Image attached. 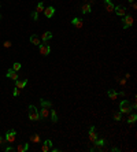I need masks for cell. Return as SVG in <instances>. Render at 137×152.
<instances>
[{
    "label": "cell",
    "mask_w": 137,
    "mask_h": 152,
    "mask_svg": "<svg viewBox=\"0 0 137 152\" xmlns=\"http://www.w3.org/2000/svg\"><path fill=\"white\" fill-rule=\"evenodd\" d=\"M40 104H41V110L39 111L40 119L41 121H45V119L49 118V110L52 107V103L49 100H45V99H40Z\"/></svg>",
    "instance_id": "1"
},
{
    "label": "cell",
    "mask_w": 137,
    "mask_h": 152,
    "mask_svg": "<svg viewBox=\"0 0 137 152\" xmlns=\"http://www.w3.org/2000/svg\"><path fill=\"white\" fill-rule=\"evenodd\" d=\"M27 117H29L30 121H34V122L41 121V119H40V114H39V110L34 107L33 104H30V106L27 107Z\"/></svg>",
    "instance_id": "2"
},
{
    "label": "cell",
    "mask_w": 137,
    "mask_h": 152,
    "mask_svg": "<svg viewBox=\"0 0 137 152\" xmlns=\"http://www.w3.org/2000/svg\"><path fill=\"white\" fill-rule=\"evenodd\" d=\"M119 111H121V114H129L133 111V107L129 103V100H122L119 103Z\"/></svg>",
    "instance_id": "3"
},
{
    "label": "cell",
    "mask_w": 137,
    "mask_h": 152,
    "mask_svg": "<svg viewBox=\"0 0 137 152\" xmlns=\"http://www.w3.org/2000/svg\"><path fill=\"white\" fill-rule=\"evenodd\" d=\"M122 28L123 29H129L133 26V23H134V19H133V17L130 14H126L122 17Z\"/></svg>",
    "instance_id": "4"
},
{
    "label": "cell",
    "mask_w": 137,
    "mask_h": 152,
    "mask_svg": "<svg viewBox=\"0 0 137 152\" xmlns=\"http://www.w3.org/2000/svg\"><path fill=\"white\" fill-rule=\"evenodd\" d=\"M39 52H40V55L43 56H48L51 54V47H49V44L47 41H43V44L39 45Z\"/></svg>",
    "instance_id": "5"
},
{
    "label": "cell",
    "mask_w": 137,
    "mask_h": 152,
    "mask_svg": "<svg viewBox=\"0 0 137 152\" xmlns=\"http://www.w3.org/2000/svg\"><path fill=\"white\" fill-rule=\"evenodd\" d=\"M44 1H40L39 4H37V7H36V10H34L33 13H32V18H33V21H37L39 19V15L44 11Z\"/></svg>",
    "instance_id": "6"
},
{
    "label": "cell",
    "mask_w": 137,
    "mask_h": 152,
    "mask_svg": "<svg viewBox=\"0 0 137 152\" xmlns=\"http://www.w3.org/2000/svg\"><path fill=\"white\" fill-rule=\"evenodd\" d=\"M88 138H89V141H90V144H95V141L99 138V137H97V131H96V126H95V125H92V126L89 127Z\"/></svg>",
    "instance_id": "7"
},
{
    "label": "cell",
    "mask_w": 137,
    "mask_h": 152,
    "mask_svg": "<svg viewBox=\"0 0 137 152\" xmlns=\"http://www.w3.org/2000/svg\"><path fill=\"white\" fill-rule=\"evenodd\" d=\"M15 138H17V131L14 130V129H10V130L6 133V143L13 144L14 141H15Z\"/></svg>",
    "instance_id": "8"
},
{
    "label": "cell",
    "mask_w": 137,
    "mask_h": 152,
    "mask_svg": "<svg viewBox=\"0 0 137 152\" xmlns=\"http://www.w3.org/2000/svg\"><path fill=\"white\" fill-rule=\"evenodd\" d=\"M55 11H56V10H55L54 6H48L47 8H44V11H43V13H44V15L47 17L48 19H51V18L55 15Z\"/></svg>",
    "instance_id": "9"
},
{
    "label": "cell",
    "mask_w": 137,
    "mask_h": 152,
    "mask_svg": "<svg viewBox=\"0 0 137 152\" xmlns=\"http://www.w3.org/2000/svg\"><path fill=\"white\" fill-rule=\"evenodd\" d=\"M71 25H73L75 29H81L82 26H84V19H82V18H78V17H74V18L71 19Z\"/></svg>",
    "instance_id": "10"
},
{
    "label": "cell",
    "mask_w": 137,
    "mask_h": 152,
    "mask_svg": "<svg viewBox=\"0 0 137 152\" xmlns=\"http://www.w3.org/2000/svg\"><path fill=\"white\" fill-rule=\"evenodd\" d=\"M114 13H115L118 17H123V15H126V7L122 6V4L115 6V7H114Z\"/></svg>",
    "instance_id": "11"
},
{
    "label": "cell",
    "mask_w": 137,
    "mask_h": 152,
    "mask_svg": "<svg viewBox=\"0 0 137 152\" xmlns=\"http://www.w3.org/2000/svg\"><path fill=\"white\" fill-rule=\"evenodd\" d=\"M6 77L7 78H10V80H13V81H17L19 76H18V71H14L13 69H8L6 73Z\"/></svg>",
    "instance_id": "12"
},
{
    "label": "cell",
    "mask_w": 137,
    "mask_h": 152,
    "mask_svg": "<svg viewBox=\"0 0 137 152\" xmlns=\"http://www.w3.org/2000/svg\"><path fill=\"white\" fill-rule=\"evenodd\" d=\"M52 148V140L47 138L45 141H43V145H41V151L43 152H48Z\"/></svg>",
    "instance_id": "13"
},
{
    "label": "cell",
    "mask_w": 137,
    "mask_h": 152,
    "mask_svg": "<svg viewBox=\"0 0 137 152\" xmlns=\"http://www.w3.org/2000/svg\"><path fill=\"white\" fill-rule=\"evenodd\" d=\"M103 4H104V7H106V10H107V13H114V7H115V6L112 4L111 0H104Z\"/></svg>",
    "instance_id": "14"
},
{
    "label": "cell",
    "mask_w": 137,
    "mask_h": 152,
    "mask_svg": "<svg viewBox=\"0 0 137 152\" xmlns=\"http://www.w3.org/2000/svg\"><path fill=\"white\" fill-rule=\"evenodd\" d=\"M26 85H27V80H26V78H23V80H19V78H18V80L15 81V86H17L18 89H23Z\"/></svg>",
    "instance_id": "15"
},
{
    "label": "cell",
    "mask_w": 137,
    "mask_h": 152,
    "mask_svg": "<svg viewBox=\"0 0 137 152\" xmlns=\"http://www.w3.org/2000/svg\"><path fill=\"white\" fill-rule=\"evenodd\" d=\"M15 151H18V152H26V151H29V143H19V145L15 148Z\"/></svg>",
    "instance_id": "16"
},
{
    "label": "cell",
    "mask_w": 137,
    "mask_h": 152,
    "mask_svg": "<svg viewBox=\"0 0 137 152\" xmlns=\"http://www.w3.org/2000/svg\"><path fill=\"white\" fill-rule=\"evenodd\" d=\"M136 121H137V114L136 112H133V111L129 112V114H128V121H126V122H128L129 125H133Z\"/></svg>",
    "instance_id": "17"
},
{
    "label": "cell",
    "mask_w": 137,
    "mask_h": 152,
    "mask_svg": "<svg viewBox=\"0 0 137 152\" xmlns=\"http://www.w3.org/2000/svg\"><path fill=\"white\" fill-rule=\"evenodd\" d=\"M49 118H51L52 123L58 122V114H56V110H54V107H51V110H49Z\"/></svg>",
    "instance_id": "18"
},
{
    "label": "cell",
    "mask_w": 137,
    "mask_h": 152,
    "mask_svg": "<svg viewBox=\"0 0 137 152\" xmlns=\"http://www.w3.org/2000/svg\"><path fill=\"white\" fill-rule=\"evenodd\" d=\"M81 13H82V14H90V13H92V7H90V4L84 3V4L81 6Z\"/></svg>",
    "instance_id": "19"
},
{
    "label": "cell",
    "mask_w": 137,
    "mask_h": 152,
    "mask_svg": "<svg viewBox=\"0 0 137 152\" xmlns=\"http://www.w3.org/2000/svg\"><path fill=\"white\" fill-rule=\"evenodd\" d=\"M51 38H52V32H49V30L44 32V33L41 35V41H48V40H51Z\"/></svg>",
    "instance_id": "20"
},
{
    "label": "cell",
    "mask_w": 137,
    "mask_h": 152,
    "mask_svg": "<svg viewBox=\"0 0 137 152\" xmlns=\"http://www.w3.org/2000/svg\"><path fill=\"white\" fill-rule=\"evenodd\" d=\"M30 42H32L33 45H37V47H39V45L41 44L40 37H39L37 35H32V36H30Z\"/></svg>",
    "instance_id": "21"
},
{
    "label": "cell",
    "mask_w": 137,
    "mask_h": 152,
    "mask_svg": "<svg viewBox=\"0 0 137 152\" xmlns=\"http://www.w3.org/2000/svg\"><path fill=\"white\" fill-rule=\"evenodd\" d=\"M107 96L111 100H115V99H118V92H115L114 89H108L107 90Z\"/></svg>",
    "instance_id": "22"
},
{
    "label": "cell",
    "mask_w": 137,
    "mask_h": 152,
    "mask_svg": "<svg viewBox=\"0 0 137 152\" xmlns=\"http://www.w3.org/2000/svg\"><path fill=\"white\" fill-rule=\"evenodd\" d=\"M30 143H41V137L37 134V133H33V134H30Z\"/></svg>",
    "instance_id": "23"
},
{
    "label": "cell",
    "mask_w": 137,
    "mask_h": 152,
    "mask_svg": "<svg viewBox=\"0 0 137 152\" xmlns=\"http://www.w3.org/2000/svg\"><path fill=\"white\" fill-rule=\"evenodd\" d=\"M112 118H114V121L119 122V121L122 119V114H121V111H114V112H112Z\"/></svg>",
    "instance_id": "24"
},
{
    "label": "cell",
    "mask_w": 137,
    "mask_h": 152,
    "mask_svg": "<svg viewBox=\"0 0 137 152\" xmlns=\"http://www.w3.org/2000/svg\"><path fill=\"white\" fill-rule=\"evenodd\" d=\"M21 67H22V64H21L19 62H15V63L13 64V67H11V69H13L14 71H19Z\"/></svg>",
    "instance_id": "25"
},
{
    "label": "cell",
    "mask_w": 137,
    "mask_h": 152,
    "mask_svg": "<svg viewBox=\"0 0 137 152\" xmlns=\"http://www.w3.org/2000/svg\"><path fill=\"white\" fill-rule=\"evenodd\" d=\"M19 92H21V89H18V88L15 86L14 90H13V95H14V96H18V95H19Z\"/></svg>",
    "instance_id": "26"
},
{
    "label": "cell",
    "mask_w": 137,
    "mask_h": 152,
    "mask_svg": "<svg viewBox=\"0 0 137 152\" xmlns=\"http://www.w3.org/2000/svg\"><path fill=\"white\" fill-rule=\"evenodd\" d=\"M3 47H4V48H10V47H11V41H4L3 42Z\"/></svg>",
    "instance_id": "27"
},
{
    "label": "cell",
    "mask_w": 137,
    "mask_h": 152,
    "mask_svg": "<svg viewBox=\"0 0 137 152\" xmlns=\"http://www.w3.org/2000/svg\"><path fill=\"white\" fill-rule=\"evenodd\" d=\"M4 151L6 152H13V151H15V148H14V147H6Z\"/></svg>",
    "instance_id": "28"
},
{
    "label": "cell",
    "mask_w": 137,
    "mask_h": 152,
    "mask_svg": "<svg viewBox=\"0 0 137 152\" xmlns=\"http://www.w3.org/2000/svg\"><path fill=\"white\" fill-rule=\"evenodd\" d=\"M132 107H133V110H136V108H137V104H136V96L133 97V103H132Z\"/></svg>",
    "instance_id": "29"
},
{
    "label": "cell",
    "mask_w": 137,
    "mask_h": 152,
    "mask_svg": "<svg viewBox=\"0 0 137 152\" xmlns=\"http://www.w3.org/2000/svg\"><path fill=\"white\" fill-rule=\"evenodd\" d=\"M119 84H121L122 86H125V84H126V78H123V80H119Z\"/></svg>",
    "instance_id": "30"
},
{
    "label": "cell",
    "mask_w": 137,
    "mask_h": 152,
    "mask_svg": "<svg viewBox=\"0 0 137 152\" xmlns=\"http://www.w3.org/2000/svg\"><path fill=\"white\" fill-rule=\"evenodd\" d=\"M111 151H112V152H119V148H118V147H112V148H111Z\"/></svg>",
    "instance_id": "31"
},
{
    "label": "cell",
    "mask_w": 137,
    "mask_h": 152,
    "mask_svg": "<svg viewBox=\"0 0 137 152\" xmlns=\"http://www.w3.org/2000/svg\"><path fill=\"white\" fill-rule=\"evenodd\" d=\"M4 143H6V140H4V138H3L1 136H0V145H1V144H4Z\"/></svg>",
    "instance_id": "32"
},
{
    "label": "cell",
    "mask_w": 137,
    "mask_h": 152,
    "mask_svg": "<svg viewBox=\"0 0 137 152\" xmlns=\"http://www.w3.org/2000/svg\"><path fill=\"white\" fill-rule=\"evenodd\" d=\"M125 78H126V80H129V78H130V74H129V73H126V74H125Z\"/></svg>",
    "instance_id": "33"
},
{
    "label": "cell",
    "mask_w": 137,
    "mask_h": 152,
    "mask_svg": "<svg viewBox=\"0 0 137 152\" xmlns=\"http://www.w3.org/2000/svg\"><path fill=\"white\" fill-rule=\"evenodd\" d=\"M132 7L134 8V10H136V8H137V6H136V3H134V1H133V3H132Z\"/></svg>",
    "instance_id": "34"
},
{
    "label": "cell",
    "mask_w": 137,
    "mask_h": 152,
    "mask_svg": "<svg viewBox=\"0 0 137 152\" xmlns=\"http://www.w3.org/2000/svg\"><path fill=\"white\" fill-rule=\"evenodd\" d=\"M93 3H95V0H89V1H88V4H90V6H92Z\"/></svg>",
    "instance_id": "35"
},
{
    "label": "cell",
    "mask_w": 137,
    "mask_h": 152,
    "mask_svg": "<svg viewBox=\"0 0 137 152\" xmlns=\"http://www.w3.org/2000/svg\"><path fill=\"white\" fill-rule=\"evenodd\" d=\"M128 1H129V3H133V1H134V0H128Z\"/></svg>",
    "instance_id": "36"
},
{
    "label": "cell",
    "mask_w": 137,
    "mask_h": 152,
    "mask_svg": "<svg viewBox=\"0 0 137 152\" xmlns=\"http://www.w3.org/2000/svg\"><path fill=\"white\" fill-rule=\"evenodd\" d=\"M0 19H1V14H0Z\"/></svg>",
    "instance_id": "37"
}]
</instances>
